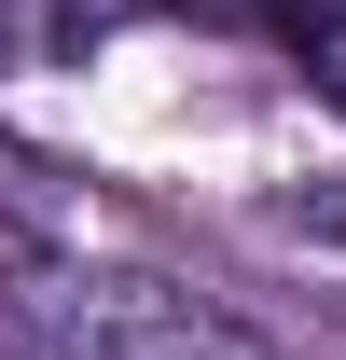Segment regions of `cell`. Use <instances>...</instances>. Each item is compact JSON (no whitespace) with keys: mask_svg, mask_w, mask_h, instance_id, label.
<instances>
[{"mask_svg":"<svg viewBox=\"0 0 346 360\" xmlns=\"http://www.w3.org/2000/svg\"><path fill=\"white\" fill-rule=\"evenodd\" d=\"M167 14H208V28H263L305 84L346 111V0H167Z\"/></svg>","mask_w":346,"mask_h":360,"instance_id":"6da1fadb","label":"cell"}]
</instances>
